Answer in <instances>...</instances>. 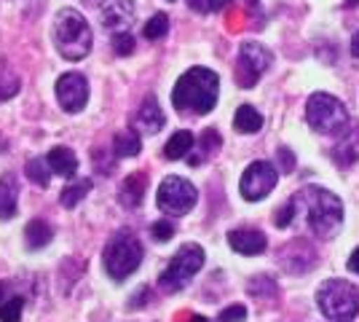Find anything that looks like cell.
<instances>
[{
	"instance_id": "cell-1",
	"label": "cell",
	"mask_w": 359,
	"mask_h": 322,
	"mask_svg": "<svg viewBox=\"0 0 359 322\" xmlns=\"http://www.w3.org/2000/svg\"><path fill=\"white\" fill-rule=\"evenodd\" d=\"M220 94V78L210 67H191L182 73L172 89V105L180 113H194V116H207L212 107L217 105Z\"/></svg>"
},
{
	"instance_id": "cell-2",
	"label": "cell",
	"mask_w": 359,
	"mask_h": 322,
	"mask_svg": "<svg viewBox=\"0 0 359 322\" xmlns=\"http://www.w3.org/2000/svg\"><path fill=\"white\" fill-rule=\"evenodd\" d=\"M295 201H298V207H303L306 223L316 236L330 239L338 234L341 223H344V201L335 194L314 185V188H303L300 194H295Z\"/></svg>"
},
{
	"instance_id": "cell-3",
	"label": "cell",
	"mask_w": 359,
	"mask_h": 322,
	"mask_svg": "<svg viewBox=\"0 0 359 322\" xmlns=\"http://www.w3.org/2000/svg\"><path fill=\"white\" fill-rule=\"evenodd\" d=\"M51 38L54 46L65 60L81 62L91 51V27L86 22V16L78 8L65 6L54 16V27H51Z\"/></svg>"
},
{
	"instance_id": "cell-4",
	"label": "cell",
	"mask_w": 359,
	"mask_h": 322,
	"mask_svg": "<svg viewBox=\"0 0 359 322\" xmlns=\"http://www.w3.org/2000/svg\"><path fill=\"white\" fill-rule=\"evenodd\" d=\"M319 311L332 322H354L359 317V290L346 279H327L316 293Z\"/></svg>"
},
{
	"instance_id": "cell-5",
	"label": "cell",
	"mask_w": 359,
	"mask_h": 322,
	"mask_svg": "<svg viewBox=\"0 0 359 322\" xmlns=\"http://www.w3.org/2000/svg\"><path fill=\"white\" fill-rule=\"evenodd\" d=\"M142 255H145V250L140 245V239L132 236L129 231H118V234L107 242L105 255H102L107 276L116 279V282H123L126 276H132L137 269H140Z\"/></svg>"
},
{
	"instance_id": "cell-6",
	"label": "cell",
	"mask_w": 359,
	"mask_h": 322,
	"mask_svg": "<svg viewBox=\"0 0 359 322\" xmlns=\"http://www.w3.org/2000/svg\"><path fill=\"white\" fill-rule=\"evenodd\" d=\"M306 119H309L314 132H319V135H332V137H338L346 126H348L346 105L338 97H332L327 92H316L309 97V102H306Z\"/></svg>"
},
{
	"instance_id": "cell-7",
	"label": "cell",
	"mask_w": 359,
	"mask_h": 322,
	"mask_svg": "<svg viewBox=\"0 0 359 322\" xmlns=\"http://www.w3.org/2000/svg\"><path fill=\"white\" fill-rule=\"evenodd\" d=\"M204 266V250L198 245H185L180 247L172 255V261L166 263V269L158 276V288L164 293H177L180 288H185Z\"/></svg>"
},
{
	"instance_id": "cell-8",
	"label": "cell",
	"mask_w": 359,
	"mask_h": 322,
	"mask_svg": "<svg viewBox=\"0 0 359 322\" xmlns=\"http://www.w3.org/2000/svg\"><path fill=\"white\" fill-rule=\"evenodd\" d=\"M196 199H198L196 185L191 180H185V177H177V175H169L164 183L158 185V194H156L158 210L172 215V217L191 213L196 207Z\"/></svg>"
},
{
	"instance_id": "cell-9",
	"label": "cell",
	"mask_w": 359,
	"mask_h": 322,
	"mask_svg": "<svg viewBox=\"0 0 359 322\" xmlns=\"http://www.w3.org/2000/svg\"><path fill=\"white\" fill-rule=\"evenodd\" d=\"M271 51L263 43H257V41H244L239 48V62H236V81H239V86L244 89H250L255 86L260 76L266 73L271 67Z\"/></svg>"
},
{
	"instance_id": "cell-10",
	"label": "cell",
	"mask_w": 359,
	"mask_h": 322,
	"mask_svg": "<svg viewBox=\"0 0 359 322\" xmlns=\"http://www.w3.org/2000/svg\"><path fill=\"white\" fill-rule=\"evenodd\" d=\"M276 180H279V172L271 161H252L241 175L239 191L247 201H260L276 188Z\"/></svg>"
},
{
	"instance_id": "cell-11",
	"label": "cell",
	"mask_w": 359,
	"mask_h": 322,
	"mask_svg": "<svg viewBox=\"0 0 359 322\" xmlns=\"http://www.w3.org/2000/svg\"><path fill=\"white\" fill-rule=\"evenodd\" d=\"M54 92H57V102H60L65 113H81L86 107V102H89V83H86V78L81 76V73H65V76H60Z\"/></svg>"
},
{
	"instance_id": "cell-12",
	"label": "cell",
	"mask_w": 359,
	"mask_h": 322,
	"mask_svg": "<svg viewBox=\"0 0 359 322\" xmlns=\"http://www.w3.org/2000/svg\"><path fill=\"white\" fill-rule=\"evenodd\" d=\"M164 110L158 105V100L148 94L145 100H142V105L137 107L135 119H132V126H135L137 132H142V135H156V132H161L164 129Z\"/></svg>"
},
{
	"instance_id": "cell-13",
	"label": "cell",
	"mask_w": 359,
	"mask_h": 322,
	"mask_svg": "<svg viewBox=\"0 0 359 322\" xmlns=\"http://www.w3.org/2000/svg\"><path fill=\"white\" fill-rule=\"evenodd\" d=\"M228 245L239 255H263L269 247V239L257 229H233L228 231Z\"/></svg>"
},
{
	"instance_id": "cell-14",
	"label": "cell",
	"mask_w": 359,
	"mask_h": 322,
	"mask_svg": "<svg viewBox=\"0 0 359 322\" xmlns=\"http://www.w3.org/2000/svg\"><path fill=\"white\" fill-rule=\"evenodd\" d=\"M135 22V0H113L102 6V25L107 30H126Z\"/></svg>"
},
{
	"instance_id": "cell-15",
	"label": "cell",
	"mask_w": 359,
	"mask_h": 322,
	"mask_svg": "<svg viewBox=\"0 0 359 322\" xmlns=\"http://www.w3.org/2000/svg\"><path fill=\"white\" fill-rule=\"evenodd\" d=\"M145 191H148V175H145V172H132V175L121 183L118 199L126 210H135V207L142 204Z\"/></svg>"
},
{
	"instance_id": "cell-16",
	"label": "cell",
	"mask_w": 359,
	"mask_h": 322,
	"mask_svg": "<svg viewBox=\"0 0 359 322\" xmlns=\"http://www.w3.org/2000/svg\"><path fill=\"white\" fill-rule=\"evenodd\" d=\"M46 161H48V167L54 175H62V177H73L75 169H78V159L70 148H65V145H57V148H51L48 154H46Z\"/></svg>"
},
{
	"instance_id": "cell-17",
	"label": "cell",
	"mask_w": 359,
	"mask_h": 322,
	"mask_svg": "<svg viewBox=\"0 0 359 322\" xmlns=\"http://www.w3.org/2000/svg\"><path fill=\"white\" fill-rule=\"evenodd\" d=\"M233 129L241 132V135H255L263 129V116L260 110H255L252 105H241L233 116Z\"/></svg>"
},
{
	"instance_id": "cell-18",
	"label": "cell",
	"mask_w": 359,
	"mask_h": 322,
	"mask_svg": "<svg viewBox=\"0 0 359 322\" xmlns=\"http://www.w3.org/2000/svg\"><path fill=\"white\" fill-rule=\"evenodd\" d=\"M332 159L341 164V167H348V164H354L359 159V135L357 129H351L348 135H346L335 148H332Z\"/></svg>"
},
{
	"instance_id": "cell-19",
	"label": "cell",
	"mask_w": 359,
	"mask_h": 322,
	"mask_svg": "<svg viewBox=\"0 0 359 322\" xmlns=\"http://www.w3.org/2000/svg\"><path fill=\"white\" fill-rule=\"evenodd\" d=\"M194 135L188 132V129H182V132H175L172 137L166 140L164 145V156L166 159H172V161H177V159H185V156L191 154V148H194Z\"/></svg>"
},
{
	"instance_id": "cell-20",
	"label": "cell",
	"mask_w": 359,
	"mask_h": 322,
	"mask_svg": "<svg viewBox=\"0 0 359 322\" xmlns=\"http://www.w3.org/2000/svg\"><path fill=\"white\" fill-rule=\"evenodd\" d=\"M54 236V229L46 223V220H30V226L25 229V239H27V247L30 250H41L51 242Z\"/></svg>"
},
{
	"instance_id": "cell-21",
	"label": "cell",
	"mask_w": 359,
	"mask_h": 322,
	"mask_svg": "<svg viewBox=\"0 0 359 322\" xmlns=\"http://www.w3.org/2000/svg\"><path fill=\"white\" fill-rule=\"evenodd\" d=\"M16 196H19L16 183L11 177H3L0 180V220H8L16 215Z\"/></svg>"
},
{
	"instance_id": "cell-22",
	"label": "cell",
	"mask_w": 359,
	"mask_h": 322,
	"mask_svg": "<svg viewBox=\"0 0 359 322\" xmlns=\"http://www.w3.org/2000/svg\"><path fill=\"white\" fill-rule=\"evenodd\" d=\"M142 151V142H140V135L137 132H118L113 137V154L118 159H129V156H137Z\"/></svg>"
},
{
	"instance_id": "cell-23",
	"label": "cell",
	"mask_w": 359,
	"mask_h": 322,
	"mask_svg": "<svg viewBox=\"0 0 359 322\" xmlns=\"http://www.w3.org/2000/svg\"><path fill=\"white\" fill-rule=\"evenodd\" d=\"M91 191V180H75V183H70V185H65V191H62V196H60V201H62V207H67V210H73V207H78L81 201L86 199V194Z\"/></svg>"
},
{
	"instance_id": "cell-24",
	"label": "cell",
	"mask_w": 359,
	"mask_h": 322,
	"mask_svg": "<svg viewBox=\"0 0 359 322\" xmlns=\"http://www.w3.org/2000/svg\"><path fill=\"white\" fill-rule=\"evenodd\" d=\"M25 172H27V177H30L32 183H38L41 188H46L48 180H51V167H48L46 159H30Z\"/></svg>"
},
{
	"instance_id": "cell-25",
	"label": "cell",
	"mask_w": 359,
	"mask_h": 322,
	"mask_svg": "<svg viewBox=\"0 0 359 322\" xmlns=\"http://www.w3.org/2000/svg\"><path fill=\"white\" fill-rule=\"evenodd\" d=\"M166 32H169V16L166 14L150 16L148 22H145V27H142V35L148 41H158V38H164Z\"/></svg>"
},
{
	"instance_id": "cell-26",
	"label": "cell",
	"mask_w": 359,
	"mask_h": 322,
	"mask_svg": "<svg viewBox=\"0 0 359 322\" xmlns=\"http://www.w3.org/2000/svg\"><path fill=\"white\" fill-rule=\"evenodd\" d=\"M22 309H25V298H8L3 307H0V322H19L22 320Z\"/></svg>"
},
{
	"instance_id": "cell-27",
	"label": "cell",
	"mask_w": 359,
	"mask_h": 322,
	"mask_svg": "<svg viewBox=\"0 0 359 322\" xmlns=\"http://www.w3.org/2000/svg\"><path fill=\"white\" fill-rule=\"evenodd\" d=\"M113 51L118 54V57H129L132 51H135V35L132 32H126V30H121V32H113Z\"/></svg>"
},
{
	"instance_id": "cell-28",
	"label": "cell",
	"mask_w": 359,
	"mask_h": 322,
	"mask_svg": "<svg viewBox=\"0 0 359 322\" xmlns=\"http://www.w3.org/2000/svg\"><path fill=\"white\" fill-rule=\"evenodd\" d=\"M295 215H298V201H295V199L285 201V204H282V210L276 213V226H279V229H287V226H292Z\"/></svg>"
},
{
	"instance_id": "cell-29",
	"label": "cell",
	"mask_w": 359,
	"mask_h": 322,
	"mask_svg": "<svg viewBox=\"0 0 359 322\" xmlns=\"http://www.w3.org/2000/svg\"><path fill=\"white\" fill-rule=\"evenodd\" d=\"M244 320H247V307H241V304L228 307L225 311H220V317H217V322H244Z\"/></svg>"
},
{
	"instance_id": "cell-30",
	"label": "cell",
	"mask_w": 359,
	"mask_h": 322,
	"mask_svg": "<svg viewBox=\"0 0 359 322\" xmlns=\"http://www.w3.org/2000/svg\"><path fill=\"white\" fill-rule=\"evenodd\" d=\"M150 234H153V239L166 242V239H172V236H175V226H172L169 220H156V223H153V229H150Z\"/></svg>"
},
{
	"instance_id": "cell-31",
	"label": "cell",
	"mask_w": 359,
	"mask_h": 322,
	"mask_svg": "<svg viewBox=\"0 0 359 322\" xmlns=\"http://www.w3.org/2000/svg\"><path fill=\"white\" fill-rule=\"evenodd\" d=\"M220 148V135L215 132V129H207L204 135H201V159L204 154H212V151H217Z\"/></svg>"
},
{
	"instance_id": "cell-32",
	"label": "cell",
	"mask_w": 359,
	"mask_h": 322,
	"mask_svg": "<svg viewBox=\"0 0 359 322\" xmlns=\"http://www.w3.org/2000/svg\"><path fill=\"white\" fill-rule=\"evenodd\" d=\"M279 167H282V172H292L295 169V154H290L287 148H279Z\"/></svg>"
},
{
	"instance_id": "cell-33",
	"label": "cell",
	"mask_w": 359,
	"mask_h": 322,
	"mask_svg": "<svg viewBox=\"0 0 359 322\" xmlns=\"http://www.w3.org/2000/svg\"><path fill=\"white\" fill-rule=\"evenodd\" d=\"M348 269H351L354 274H359V247L348 255Z\"/></svg>"
},
{
	"instance_id": "cell-34",
	"label": "cell",
	"mask_w": 359,
	"mask_h": 322,
	"mask_svg": "<svg viewBox=\"0 0 359 322\" xmlns=\"http://www.w3.org/2000/svg\"><path fill=\"white\" fill-rule=\"evenodd\" d=\"M228 3H231V0H207V8H210V11H220Z\"/></svg>"
},
{
	"instance_id": "cell-35",
	"label": "cell",
	"mask_w": 359,
	"mask_h": 322,
	"mask_svg": "<svg viewBox=\"0 0 359 322\" xmlns=\"http://www.w3.org/2000/svg\"><path fill=\"white\" fill-rule=\"evenodd\" d=\"M6 295H8V282H0V307H3L6 301H8Z\"/></svg>"
},
{
	"instance_id": "cell-36",
	"label": "cell",
	"mask_w": 359,
	"mask_h": 322,
	"mask_svg": "<svg viewBox=\"0 0 359 322\" xmlns=\"http://www.w3.org/2000/svg\"><path fill=\"white\" fill-rule=\"evenodd\" d=\"M351 51H354V57L359 60V30H357V35H354V41H351Z\"/></svg>"
},
{
	"instance_id": "cell-37",
	"label": "cell",
	"mask_w": 359,
	"mask_h": 322,
	"mask_svg": "<svg viewBox=\"0 0 359 322\" xmlns=\"http://www.w3.org/2000/svg\"><path fill=\"white\" fill-rule=\"evenodd\" d=\"M191 322H207V317H194Z\"/></svg>"
},
{
	"instance_id": "cell-38",
	"label": "cell",
	"mask_w": 359,
	"mask_h": 322,
	"mask_svg": "<svg viewBox=\"0 0 359 322\" xmlns=\"http://www.w3.org/2000/svg\"><path fill=\"white\" fill-rule=\"evenodd\" d=\"M169 3H175V0H169Z\"/></svg>"
}]
</instances>
